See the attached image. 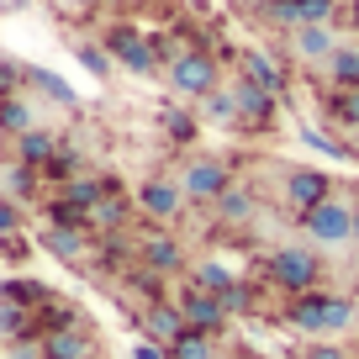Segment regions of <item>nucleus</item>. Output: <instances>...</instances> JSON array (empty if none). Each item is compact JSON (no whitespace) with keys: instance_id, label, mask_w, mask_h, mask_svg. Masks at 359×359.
Wrapping results in <instances>:
<instances>
[{"instance_id":"obj_1","label":"nucleus","mask_w":359,"mask_h":359,"mask_svg":"<svg viewBox=\"0 0 359 359\" xmlns=\"http://www.w3.org/2000/svg\"><path fill=\"white\" fill-rule=\"evenodd\" d=\"M285 327H296V333H348V327L359 323V306L348 302V296H333V291H306V296H291L280 312Z\"/></svg>"},{"instance_id":"obj_2","label":"nucleus","mask_w":359,"mask_h":359,"mask_svg":"<svg viewBox=\"0 0 359 359\" xmlns=\"http://www.w3.org/2000/svg\"><path fill=\"white\" fill-rule=\"evenodd\" d=\"M264 280L275 285V291H285V302H291V296H306L323 280V259L306 243H280V248L264 254Z\"/></svg>"},{"instance_id":"obj_3","label":"nucleus","mask_w":359,"mask_h":359,"mask_svg":"<svg viewBox=\"0 0 359 359\" xmlns=\"http://www.w3.org/2000/svg\"><path fill=\"white\" fill-rule=\"evenodd\" d=\"M354 212H359V201H348V196H327L323 206H312L306 217H296L302 222V233L312 238L317 248H348L354 243Z\"/></svg>"},{"instance_id":"obj_4","label":"nucleus","mask_w":359,"mask_h":359,"mask_svg":"<svg viewBox=\"0 0 359 359\" xmlns=\"http://www.w3.org/2000/svg\"><path fill=\"white\" fill-rule=\"evenodd\" d=\"M169 74V90L185 95V101H206L212 90H222V74H217V58L206 48H191V53H180L175 64L164 69Z\"/></svg>"},{"instance_id":"obj_5","label":"nucleus","mask_w":359,"mask_h":359,"mask_svg":"<svg viewBox=\"0 0 359 359\" xmlns=\"http://www.w3.org/2000/svg\"><path fill=\"white\" fill-rule=\"evenodd\" d=\"M227 185H233V169L217 154H196L191 164L180 169V191H185L191 206H217V196H222Z\"/></svg>"},{"instance_id":"obj_6","label":"nucleus","mask_w":359,"mask_h":359,"mask_svg":"<svg viewBox=\"0 0 359 359\" xmlns=\"http://www.w3.org/2000/svg\"><path fill=\"white\" fill-rule=\"evenodd\" d=\"M175 306L185 312V323L196 327V333H206V338H222V327H227V306H222V296H212V291H201V285H180V296H175Z\"/></svg>"},{"instance_id":"obj_7","label":"nucleus","mask_w":359,"mask_h":359,"mask_svg":"<svg viewBox=\"0 0 359 359\" xmlns=\"http://www.w3.org/2000/svg\"><path fill=\"white\" fill-rule=\"evenodd\" d=\"M106 53H111L122 69H133V74H158L154 37H143L137 27H111V32H106Z\"/></svg>"},{"instance_id":"obj_8","label":"nucleus","mask_w":359,"mask_h":359,"mask_svg":"<svg viewBox=\"0 0 359 359\" xmlns=\"http://www.w3.org/2000/svg\"><path fill=\"white\" fill-rule=\"evenodd\" d=\"M137 259H143V269H154V275H185V248H180L175 233H164V227H154V233L137 238Z\"/></svg>"},{"instance_id":"obj_9","label":"nucleus","mask_w":359,"mask_h":359,"mask_svg":"<svg viewBox=\"0 0 359 359\" xmlns=\"http://www.w3.org/2000/svg\"><path fill=\"white\" fill-rule=\"evenodd\" d=\"M137 206H143L148 217H154V222H180V212H185V191H180V180H143V185H137Z\"/></svg>"},{"instance_id":"obj_10","label":"nucleus","mask_w":359,"mask_h":359,"mask_svg":"<svg viewBox=\"0 0 359 359\" xmlns=\"http://www.w3.org/2000/svg\"><path fill=\"white\" fill-rule=\"evenodd\" d=\"M285 48H291L296 64H327V58L338 53V27L323 22V27H296V32H285Z\"/></svg>"},{"instance_id":"obj_11","label":"nucleus","mask_w":359,"mask_h":359,"mask_svg":"<svg viewBox=\"0 0 359 359\" xmlns=\"http://www.w3.org/2000/svg\"><path fill=\"white\" fill-rule=\"evenodd\" d=\"M327 196H333V180H327L323 169H291V175H285V206H291L296 217L323 206Z\"/></svg>"},{"instance_id":"obj_12","label":"nucleus","mask_w":359,"mask_h":359,"mask_svg":"<svg viewBox=\"0 0 359 359\" xmlns=\"http://www.w3.org/2000/svg\"><path fill=\"white\" fill-rule=\"evenodd\" d=\"M212 217L227 227V233H248V222L259 217V196H254V185H238V180H233V185L217 196Z\"/></svg>"},{"instance_id":"obj_13","label":"nucleus","mask_w":359,"mask_h":359,"mask_svg":"<svg viewBox=\"0 0 359 359\" xmlns=\"http://www.w3.org/2000/svg\"><path fill=\"white\" fill-rule=\"evenodd\" d=\"M238 74H243V79H254L259 90H269L275 101H280L285 90H291V74H285V69H280V58H269L264 48H243V53H238Z\"/></svg>"},{"instance_id":"obj_14","label":"nucleus","mask_w":359,"mask_h":359,"mask_svg":"<svg viewBox=\"0 0 359 359\" xmlns=\"http://www.w3.org/2000/svg\"><path fill=\"white\" fill-rule=\"evenodd\" d=\"M227 90H233V101H238V122H243V127H254V133H259V127L275 122V95H269V90H259L254 79L238 74Z\"/></svg>"},{"instance_id":"obj_15","label":"nucleus","mask_w":359,"mask_h":359,"mask_svg":"<svg viewBox=\"0 0 359 359\" xmlns=\"http://www.w3.org/2000/svg\"><path fill=\"white\" fill-rule=\"evenodd\" d=\"M248 275L233 264V259H222V254H206L201 264L191 269V285H201V291H212V296H227L233 285H243Z\"/></svg>"},{"instance_id":"obj_16","label":"nucleus","mask_w":359,"mask_h":359,"mask_svg":"<svg viewBox=\"0 0 359 359\" xmlns=\"http://www.w3.org/2000/svg\"><path fill=\"white\" fill-rule=\"evenodd\" d=\"M143 333H148V344L169 348L180 333H191V323H185V312H180L175 302H158V306H148V312H143Z\"/></svg>"},{"instance_id":"obj_17","label":"nucleus","mask_w":359,"mask_h":359,"mask_svg":"<svg viewBox=\"0 0 359 359\" xmlns=\"http://www.w3.org/2000/svg\"><path fill=\"white\" fill-rule=\"evenodd\" d=\"M58 133H48V127H32V133H22L16 137V164H27V169H37L43 175L48 164H53V154H58Z\"/></svg>"},{"instance_id":"obj_18","label":"nucleus","mask_w":359,"mask_h":359,"mask_svg":"<svg viewBox=\"0 0 359 359\" xmlns=\"http://www.w3.org/2000/svg\"><path fill=\"white\" fill-rule=\"evenodd\" d=\"M43 354L48 359H95V338L85 327H53V333H43Z\"/></svg>"},{"instance_id":"obj_19","label":"nucleus","mask_w":359,"mask_h":359,"mask_svg":"<svg viewBox=\"0 0 359 359\" xmlns=\"http://www.w3.org/2000/svg\"><path fill=\"white\" fill-rule=\"evenodd\" d=\"M122 222H127V196L111 185L101 201L90 206V233H95V238H111V233H122Z\"/></svg>"},{"instance_id":"obj_20","label":"nucleus","mask_w":359,"mask_h":359,"mask_svg":"<svg viewBox=\"0 0 359 359\" xmlns=\"http://www.w3.org/2000/svg\"><path fill=\"white\" fill-rule=\"evenodd\" d=\"M327 90H359V43H338V53L323 64Z\"/></svg>"},{"instance_id":"obj_21","label":"nucleus","mask_w":359,"mask_h":359,"mask_svg":"<svg viewBox=\"0 0 359 359\" xmlns=\"http://www.w3.org/2000/svg\"><path fill=\"white\" fill-rule=\"evenodd\" d=\"M90 243H95V233H79V227H48L43 233V248L58 254L64 264H79V259L90 254Z\"/></svg>"},{"instance_id":"obj_22","label":"nucleus","mask_w":359,"mask_h":359,"mask_svg":"<svg viewBox=\"0 0 359 359\" xmlns=\"http://www.w3.org/2000/svg\"><path fill=\"white\" fill-rule=\"evenodd\" d=\"M32 127H37L32 101H22V95H6V101H0V133L22 137V133H32Z\"/></svg>"},{"instance_id":"obj_23","label":"nucleus","mask_w":359,"mask_h":359,"mask_svg":"<svg viewBox=\"0 0 359 359\" xmlns=\"http://www.w3.org/2000/svg\"><path fill=\"white\" fill-rule=\"evenodd\" d=\"M37 169H27V164H6L0 169V185H6V191L0 196H11V201H27V196H37Z\"/></svg>"},{"instance_id":"obj_24","label":"nucleus","mask_w":359,"mask_h":359,"mask_svg":"<svg viewBox=\"0 0 359 359\" xmlns=\"http://www.w3.org/2000/svg\"><path fill=\"white\" fill-rule=\"evenodd\" d=\"M327 116H333L338 127H348V133H359V90H327Z\"/></svg>"},{"instance_id":"obj_25","label":"nucleus","mask_w":359,"mask_h":359,"mask_svg":"<svg viewBox=\"0 0 359 359\" xmlns=\"http://www.w3.org/2000/svg\"><path fill=\"white\" fill-rule=\"evenodd\" d=\"M158 127H164L169 143L185 148V143H196V127H201V122H196L191 111H180V106H164V111H158Z\"/></svg>"},{"instance_id":"obj_26","label":"nucleus","mask_w":359,"mask_h":359,"mask_svg":"<svg viewBox=\"0 0 359 359\" xmlns=\"http://www.w3.org/2000/svg\"><path fill=\"white\" fill-rule=\"evenodd\" d=\"M169 359H217V338H206V333H180L175 344H169Z\"/></svg>"},{"instance_id":"obj_27","label":"nucleus","mask_w":359,"mask_h":359,"mask_svg":"<svg viewBox=\"0 0 359 359\" xmlns=\"http://www.w3.org/2000/svg\"><path fill=\"white\" fill-rule=\"evenodd\" d=\"M201 116H206V122L233 127V122H238V101H233V90H212V95L201 101Z\"/></svg>"},{"instance_id":"obj_28","label":"nucleus","mask_w":359,"mask_h":359,"mask_svg":"<svg viewBox=\"0 0 359 359\" xmlns=\"http://www.w3.org/2000/svg\"><path fill=\"white\" fill-rule=\"evenodd\" d=\"M27 79H32V85H37V90H43L48 101H58V106H74V90H69V85H64V79H58V74H53V69H27Z\"/></svg>"},{"instance_id":"obj_29","label":"nucleus","mask_w":359,"mask_h":359,"mask_svg":"<svg viewBox=\"0 0 359 359\" xmlns=\"http://www.w3.org/2000/svg\"><path fill=\"white\" fill-rule=\"evenodd\" d=\"M74 53H79V64H85L90 74H111V53H106V48H95V43H74Z\"/></svg>"},{"instance_id":"obj_30","label":"nucleus","mask_w":359,"mask_h":359,"mask_svg":"<svg viewBox=\"0 0 359 359\" xmlns=\"http://www.w3.org/2000/svg\"><path fill=\"white\" fill-rule=\"evenodd\" d=\"M22 233V206L11 196H0V238H16Z\"/></svg>"},{"instance_id":"obj_31","label":"nucleus","mask_w":359,"mask_h":359,"mask_svg":"<svg viewBox=\"0 0 359 359\" xmlns=\"http://www.w3.org/2000/svg\"><path fill=\"white\" fill-rule=\"evenodd\" d=\"M22 79H27L22 64H0V101H6V95H16V85H22Z\"/></svg>"},{"instance_id":"obj_32","label":"nucleus","mask_w":359,"mask_h":359,"mask_svg":"<svg viewBox=\"0 0 359 359\" xmlns=\"http://www.w3.org/2000/svg\"><path fill=\"white\" fill-rule=\"evenodd\" d=\"M306 359H348V354L338 344H312V348H306Z\"/></svg>"},{"instance_id":"obj_33","label":"nucleus","mask_w":359,"mask_h":359,"mask_svg":"<svg viewBox=\"0 0 359 359\" xmlns=\"http://www.w3.org/2000/svg\"><path fill=\"white\" fill-rule=\"evenodd\" d=\"M133 359H169V348H158V344H148V338H143V344L133 348Z\"/></svg>"},{"instance_id":"obj_34","label":"nucleus","mask_w":359,"mask_h":359,"mask_svg":"<svg viewBox=\"0 0 359 359\" xmlns=\"http://www.w3.org/2000/svg\"><path fill=\"white\" fill-rule=\"evenodd\" d=\"M348 22H354V32H359V0H354V6H348Z\"/></svg>"},{"instance_id":"obj_35","label":"nucleus","mask_w":359,"mask_h":359,"mask_svg":"<svg viewBox=\"0 0 359 359\" xmlns=\"http://www.w3.org/2000/svg\"><path fill=\"white\" fill-rule=\"evenodd\" d=\"M348 248H359V212H354V243H348Z\"/></svg>"},{"instance_id":"obj_36","label":"nucleus","mask_w":359,"mask_h":359,"mask_svg":"<svg viewBox=\"0 0 359 359\" xmlns=\"http://www.w3.org/2000/svg\"><path fill=\"white\" fill-rule=\"evenodd\" d=\"M95 6H127V0H95Z\"/></svg>"},{"instance_id":"obj_37","label":"nucleus","mask_w":359,"mask_h":359,"mask_svg":"<svg viewBox=\"0 0 359 359\" xmlns=\"http://www.w3.org/2000/svg\"><path fill=\"white\" fill-rule=\"evenodd\" d=\"M64 6H85V0H64Z\"/></svg>"}]
</instances>
